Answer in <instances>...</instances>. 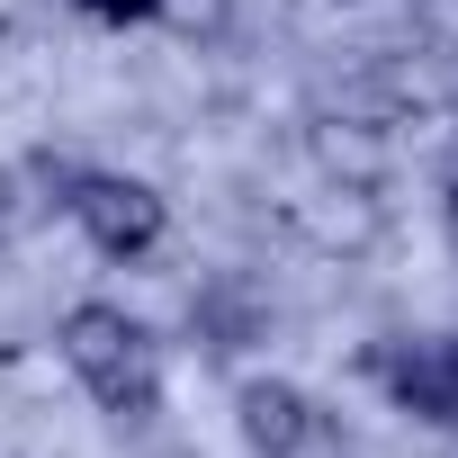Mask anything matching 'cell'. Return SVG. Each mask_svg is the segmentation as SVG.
I'll return each instance as SVG.
<instances>
[{"label": "cell", "mask_w": 458, "mask_h": 458, "mask_svg": "<svg viewBox=\"0 0 458 458\" xmlns=\"http://www.w3.org/2000/svg\"><path fill=\"white\" fill-rule=\"evenodd\" d=\"M55 342H64V369L90 386V404H99L108 422H153V413H162V342H153L126 306L81 297V306H64Z\"/></svg>", "instance_id": "obj_1"}, {"label": "cell", "mask_w": 458, "mask_h": 458, "mask_svg": "<svg viewBox=\"0 0 458 458\" xmlns=\"http://www.w3.org/2000/svg\"><path fill=\"white\" fill-rule=\"evenodd\" d=\"M55 207L81 225L90 252H108V261H144L171 234V198L153 180H135V171H64V198Z\"/></svg>", "instance_id": "obj_2"}, {"label": "cell", "mask_w": 458, "mask_h": 458, "mask_svg": "<svg viewBox=\"0 0 458 458\" xmlns=\"http://www.w3.org/2000/svg\"><path fill=\"white\" fill-rule=\"evenodd\" d=\"M369 369L395 413H413L422 431H458V333H395L386 351H369Z\"/></svg>", "instance_id": "obj_3"}, {"label": "cell", "mask_w": 458, "mask_h": 458, "mask_svg": "<svg viewBox=\"0 0 458 458\" xmlns=\"http://www.w3.org/2000/svg\"><path fill=\"white\" fill-rule=\"evenodd\" d=\"M234 431H243L252 458H306V449L324 440V404H315L297 377H243Z\"/></svg>", "instance_id": "obj_4"}, {"label": "cell", "mask_w": 458, "mask_h": 458, "mask_svg": "<svg viewBox=\"0 0 458 458\" xmlns=\"http://www.w3.org/2000/svg\"><path fill=\"white\" fill-rule=\"evenodd\" d=\"M153 19H171L180 37H225V19H234V0H153Z\"/></svg>", "instance_id": "obj_5"}, {"label": "cell", "mask_w": 458, "mask_h": 458, "mask_svg": "<svg viewBox=\"0 0 458 458\" xmlns=\"http://www.w3.org/2000/svg\"><path fill=\"white\" fill-rule=\"evenodd\" d=\"M81 10H90L99 28H144V19H153V0H81Z\"/></svg>", "instance_id": "obj_6"}]
</instances>
